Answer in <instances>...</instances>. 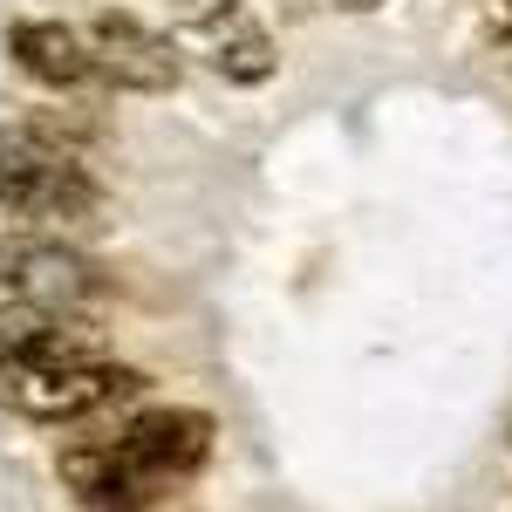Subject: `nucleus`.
Returning a JSON list of instances; mask_svg holds the SVG:
<instances>
[{
  "mask_svg": "<svg viewBox=\"0 0 512 512\" xmlns=\"http://www.w3.org/2000/svg\"><path fill=\"white\" fill-rule=\"evenodd\" d=\"M82 144H89V123L55 117V110L0 123V212L21 233L82 239L89 226H103V185Z\"/></svg>",
  "mask_w": 512,
  "mask_h": 512,
  "instance_id": "obj_1",
  "label": "nucleus"
},
{
  "mask_svg": "<svg viewBox=\"0 0 512 512\" xmlns=\"http://www.w3.org/2000/svg\"><path fill=\"white\" fill-rule=\"evenodd\" d=\"M212 451H219V417L198 403H144L130 424H117V458L158 506L212 465Z\"/></svg>",
  "mask_w": 512,
  "mask_h": 512,
  "instance_id": "obj_2",
  "label": "nucleus"
},
{
  "mask_svg": "<svg viewBox=\"0 0 512 512\" xmlns=\"http://www.w3.org/2000/svg\"><path fill=\"white\" fill-rule=\"evenodd\" d=\"M151 390L144 369L130 362H76V369H21V376H0V403L28 424H48V431H69V424H89L103 410H123Z\"/></svg>",
  "mask_w": 512,
  "mask_h": 512,
  "instance_id": "obj_3",
  "label": "nucleus"
},
{
  "mask_svg": "<svg viewBox=\"0 0 512 512\" xmlns=\"http://www.w3.org/2000/svg\"><path fill=\"white\" fill-rule=\"evenodd\" d=\"M0 294L7 301H41V308H82V315H96L117 294V274L96 253H82L76 239L14 233V239H0Z\"/></svg>",
  "mask_w": 512,
  "mask_h": 512,
  "instance_id": "obj_4",
  "label": "nucleus"
},
{
  "mask_svg": "<svg viewBox=\"0 0 512 512\" xmlns=\"http://www.w3.org/2000/svg\"><path fill=\"white\" fill-rule=\"evenodd\" d=\"M89 55H96V76L103 89H123V96H171L185 82V41L151 28L144 14L130 7H103L89 14Z\"/></svg>",
  "mask_w": 512,
  "mask_h": 512,
  "instance_id": "obj_5",
  "label": "nucleus"
},
{
  "mask_svg": "<svg viewBox=\"0 0 512 512\" xmlns=\"http://www.w3.org/2000/svg\"><path fill=\"white\" fill-rule=\"evenodd\" d=\"M178 41H192V55H205V69L233 89H260L280 69L274 28L246 0H178Z\"/></svg>",
  "mask_w": 512,
  "mask_h": 512,
  "instance_id": "obj_6",
  "label": "nucleus"
},
{
  "mask_svg": "<svg viewBox=\"0 0 512 512\" xmlns=\"http://www.w3.org/2000/svg\"><path fill=\"white\" fill-rule=\"evenodd\" d=\"M110 362V328L82 308H41V301H0V376L21 369H76Z\"/></svg>",
  "mask_w": 512,
  "mask_h": 512,
  "instance_id": "obj_7",
  "label": "nucleus"
},
{
  "mask_svg": "<svg viewBox=\"0 0 512 512\" xmlns=\"http://www.w3.org/2000/svg\"><path fill=\"white\" fill-rule=\"evenodd\" d=\"M7 55L48 96H82L89 82H103L96 76V55H89V35L69 28V21H55V14H21L7 28Z\"/></svg>",
  "mask_w": 512,
  "mask_h": 512,
  "instance_id": "obj_8",
  "label": "nucleus"
},
{
  "mask_svg": "<svg viewBox=\"0 0 512 512\" xmlns=\"http://www.w3.org/2000/svg\"><path fill=\"white\" fill-rule=\"evenodd\" d=\"M321 7H335V14H376L383 0H321Z\"/></svg>",
  "mask_w": 512,
  "mask_h": 512,
  "instance_id": "obj_9",
  "label": "nucleus"
},
{
  "mask_svg": "<svg viewBox=\"0 0 512 512\" xmlns=\"http://www.w3.org/2000/svg\"><path fill=\"white\" fill-rule=\"evenodd\" d=\"M485 14H492L499 28H512V0H485Z\"/></svg>",
  "mask_w": 512,
  "mask_h": 512,
  "instance_id": "obj_10",
  "label": "nucleus"
},
{
  "mask_svg": "<svg viewBox=\"0 0 512 512\" xmlns=\"http://www.w3.org/2000/svg\"><path fill=\"white\" fill-rule=\"evenodd\" d=\"M280 7H294V14H315L321 0H280Z\"/></svg>",
  "mask_w": 512,
  "mask_h": 512,
  "instance_id": "obj_11",
  "label": "nucleus"
}]
</instances>
